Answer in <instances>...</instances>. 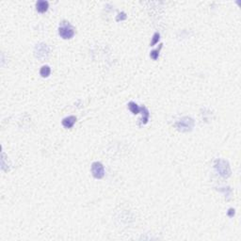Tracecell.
Listing matches in <instances>:
<instances>
[{
  "label": "cell",
  "mask_w": 241,
  "mask_h": 241,
  "mask_svg": "<svg viewBox=\"0 0 241 241\" xmlns=\"http://www.w3.org/2000/svg\"><path fill=\"white\" fill-rule=\"evenodd\" d=\"M59 35L63 40H70L75 36V28L69 22L63 21L59 28Z\"/></svg>",
  "instance_id": "cell-1"
},
{
  "label": "cell",
  "mask_w": 241,
  "mask_h": 241,
  "mask_svg": "<svg viewBox=\"0 0 241 241\" xmlns=\"http://www.w3.org/2000/svg\"><path fill=\"white\" fill-rule=\"evenodd\" d=\"M91 173L94 178L102 179L105 176V168L100 162H93L91 164Z\"/></svg>",
  "instance_id": "cell-2"
},
{
  "label": "cell",
  "mask_w": 241,
  "mask_h": 241,
  "mask_svg": "<svg viewBox=\"0 0 241 241\" xmlns=\"http://www.w3.org/2000/svg\"><path fill=\"white\" fill-rule=\"evenodd\" d=\"M49 47H48L46 44L44 43H41V44H37L36 48H35V55L38 59H45L49 55Z\"/></svg>",
  "instance_id": "cell-3"
},
{
  "label": "cell",
  "mask_w": 241,
  "mask_h": 241,
  "mask_svg": "<svg viewBox=\"0 0 241 241\" xmlns=\"http://www.w3.org/2000/svg\"><path fill=\"white\" fill-rule=\"evenodd\" d=\"M77 122V117L76 116H68L62 120V125L65 128H72Z\"/></svg>",
  "instance_id": "cell-4"
},
{
  "label": "cell",
  "mask_w": 241,
  "mask_h": 241,
  "mask_svg": "<svg viewBox=\"0 0 241 241\" xmlns=\"http://www.w3.org/2000/svg\"><path fill=\"white\" fill-rule=\"evenodd\" d=\"M48 8H49V3L45 1V0H40V1L36 3V10L41 13L47 11Z\"/></svg>",
  "instance_id": "cell-5"
},
{
  "label": "cell",
  "mask_w": 241,
  "mask_h": 241,
  "mask_svg": "<svg viewBox=\"0 0 241 241\" xmlns=\"http://www.w3.org/2000/svg\"><path fill=\"white\" fill-rule=\"evenodd\" d=\"M140 112H141V120H140V123L141 125H146L148 123L149 120V117H150V113H149V110L145 107H142L140 108Z\"/></svg>",
  "instance_id": "cell-6"
},
{
  "label": "cell",
  "mask_w": 241,
  "mask_h": 241,
  "mask_svg": "<svg viewBox=\"0 0 241 241\" xmlns=\"http://www.w3.org/2000/svg\"><path fill=\"white\" fill-rule=\"evenodd\" d=\"M51 74V69L48 65H43L40 70V75L42 77H48Z\"/></svg>",
  "instance_id": "cell-7"
},
{
  "label": "cell",
  "mask_w": 241,
  "mask_h": 241,
  "mask_svg": "<svg viewBox=\"0 0 241 241\" xmlns=\"http://www.w3.org/2000/svg\"><path fill=\"white\" fill-rule=\"evenodd\" d=\"M128 108L133 114H138L140 112V107L135 103V102H129L128 103Z\"/></svg>",
  "instance_id": "cell-8"
},
{
  "label": "cell",
  "mask_w": 241,
  "mask_h": 241,
  "mask_svg": "<svg viewBox=\"0 0 241 241\" xmlns=\"http://www.w3.org/2000/svg\"><path fill=\"white\" fill-rule=\"evenodd\" d=\"M162 46H163V44H162V43H160L158 48H156V49H155V50L151 51V53H150V57H151V59H154V60H157V59H158V57H159V52H160V50H161Z\"/></svg>",
  "instance_id": "cell-9"
},
{
  "label": "cell",
  "mask_w": 241,
  "mask_h": 241,
  "mask_svg": "<svg viewBox=\"0 0 241 241\" xmlns=\"http://www.w3.org/2000/svg\"><path fill=\"white\" fill-rule=\"evenodd\" d=\"M159 40H160V34L158 33V32H156L155 34H154V36H153V40H152V42H151V46H154L155 44H156L158 42H159Z\"/></svg>",
  "instance_id": "cell-10"
},
{
  "label": "cell",
  "mask_w": 241,
  "mask_h": 241,
  "mask_svg": "<svg viewBox=\"0 0 241 241\" xmlns=\"http://www.w3.org/2000/svg\"><path fill=\"white\" fill-rule=\"evenodd\" d=\"M126 19V15H125V12H122V13H120L118 16H117V18H116V20L117 21H122V20H125Z\"/></svg>",
  "instance_id": "cell-11"
},
{
  "label": "cell",
  "mask_w": 241,
  "mask_h": 241,
  "mask_svg": "<svg viewBox=\"0 0 241 241\" xmlns=\"http://www.w3.org/2000/svg\"><path fill=\"white\" fill-rule=\"evenodd\" d=\"M234 209L230 208L229 211H228V216L230 217V218H232V217H234Z\"/></svg>",
  "instance_id": "cell-12"
}]
</instances>
